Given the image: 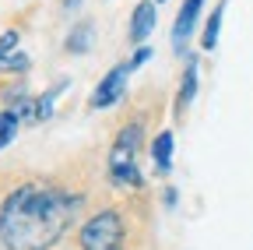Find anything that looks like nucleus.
Wrapping results in <instances>:
<instances>
[{
	"mask_svg": "<svg viewBox=\"0 0 253 250\" xmlns=\"http://www.w3.org/2000/svg\"><path fill=\"white\" fill-rule=\"evenodd\" d=\"M81 198L56 183H21L0 208L4 250H49L74 226Z\"/></svg>",
	"mask_w": 253,
	"mask_h": 250,
	"instance_id": "obj_1",
	"label": "nucleus"
},
{
	"mask_svg": "<svg viewBox=\"0 0 253 250\" xmlns=\"http://www.w3.org/2000/svg\"><path fill=\"white\" fill-rule=\"evenodd\" d=\"M141 138H144V127L137 120H126L120 134L113 138V148L106 155V169H109V180L116 187H141V166H137V155H141Z\"/></svg>",
	"mask_w": 253,
	"mask_h": 250,
	"instance_id": "obj_2",
	"label": "nucleus"
},
{
	"mask_svg": "<svg viewBox=\"0 0 253 250\" xmlns=\"http://www.w3.org/2000/svg\"><path fill=\"white\" fill-rule=\"evenodd\" d=\"M123 218L116 208H102V211H95L88 222L78 229V243L81 250H123Z\"/></svg>",
	"mask_w": 253,
	"mask_h": 250,
	"instance_id": "obj_3",
	"label": "nucleus"
},
{
	"mask_svg": "<svg viewBox=\"0 0 253 250\" xmlns=\"http://www.w3.org/2000/svg\"><path fill=\"white\" fill-rule=\"evenodd\" d=\"M137 67H134V60H123V64H116L113 71H106V78L95 85L91 92V109H109L123 99V92H126V78H130Z\"/></svg>",
	"mask_w": 253,
	"mask_h": 250,
	"instance_id": "obj_4",
	"label": "nucleus"
},
{
	"mask_svg": "<svg viewBox=\"0 0 253 250\" xmlns=\"http://www.w3.org/2000/svg\"><path fill=\"white\" fill-rule=\"evenodd\" d=\"M201 7H204V0H183V7H179V14L172 21V50L176 53L186 50V39L194 36V28L201 21Z\"/></svg>",
	"mask_w": 253,
	"mask_h": 250,
	"instance_id": "obj_5",
	"label": "nucleus"
},
{
	"mask_svg": "<svg viewBox=\"0 0 253 250\" xmlns=\"http://www.w3.org/2000/svg\"><path fill=\"white\" fill-rule=\"evenodd\" d=\"M151 28H155V0H144V4H137L134 14H130V43L144 46V39L151 36Z\"/></svg>",
	"mask_w": 253,
	"mask_h": 250,
	"instance_id": "obj_6",
	"label": "nucleus"
},
{
	"mask_svg": "<svg viewBox=\"0 0 253 250\" xmlns=\"http://www.w3.org/2000/svg\"><path fill=\"white\" fill-rule=\"evenodd\" d=\"M197 74H201V64L194 56L186 60V71H183V81H179V96H176V113H186V106L194 102L197 96Z\"/></svg>",
	"mask_w": 253,
	"mask_h": 250,
	"instance_id": "obj_7",
	"label": "nucleus"
},
{
	"mask_svg": "<svg viewBox=\"0 0 253 250\" xmlns=\"http://www.w3.org/2000/svg\"><path fill=\"white\" fill-rule=\"evenodd\" d=\"M172 145H176L172 131H162V134L151 141V159H155V169L162 173V176L172 173Z\"/></svg>",
	"mask_w": 253,
	"mask_h": 250,
	"instance_id": "obj_8",
	"label": "nucleus"
},
{
	"mask_svg": "<svg viewBox=\"0 0 253 250\" xmlns=\"http://www.w3.org/2000/svg\"><path fill=\"white\" fill-rule=\"evenodd\" d=\"M91 43H95V25L84 18V21H78L74 28H71V36H67V53H88L91 50Z\"/></svg>",
	"mask_w": 253,
	"mask_h": 250,
	"instance_id": "obj_9",
	"label": "nucleus"
},
{
	"mask_svg": "<svg viewBox=\"0 0 253 250\" xmlns=\"http://www.w3.org/2000/svg\"><path fill=\"white\" fill-rule=\"evenodd\" d=\"M221 18H225V0L208 14V25H204V36H201V46L204 50H214L218 46V36H221Z\"/></svg>",
	"mask_w": 253,
	"mask_h": 250,
	"instance_id": "obj_10",
	"label": "nucleus"
},
{
	"mask_svg": "<svg viewBox=\"0 0 253 250\" xmlns=\"http://www.w3.org/2000/svg\"><path fill=\"white\" fill-rule=\"evenodd\" d=\"M18 127H21V120H18L14 109H4V113H0V148H7V145L14 141Z\"/></svg>",
	"mask_w": 253,
	"mask_h": 250,
	"instance_id": "obj_11",
	"label": "nucleus"
},
{
	"mask_svg": "<svg viewBox=\"0 0 253 250\" xmlns=\"http://www.w3.org/2000/svg\"><path fill=\"white\" fill-rule=\"evenodd\" d=\"M18 32H14V28H7V32L4 36H0V67H4V60L7 56H14V50H18Z\"/></svg>",
	"mask_w": 253,
	"mask_h": 250,
	"instance_id": "obj_12",
	"label": "nucleus"
},
{
	"mask_svg": "<svg viewBox=\"0 0 253 250\" xmlns=\"http://www.w3.org/2000/svg\"><path fill=\"white\" fill-rule=\"evenodd\" d=\"M25 67H28V56L25 53H14V56L4 60V67H0V71H25Z\"/></svg>",
	"mask_w": 253,
	"mask_h": 250,
	"instance_id": "obj_13",
	"label": "nucleus"
},
{
	"mask_svg": "<svg viewBox=\"0 0 253 250\" xmlns=\"http://www.w3.org/2000/svg\"><path fill=\"white\" fill-rule=\"evenodd\" d=\"M176 198H179V194H176V187H166V204H169V208L176 204Z\"/></svg>",
	"mask_w": 253,
	"mask_h": 250,
	"instance_id": "obj_14",
	"label": "nucleus"
},
{
	"mask_svg": "<svg viewBox=\"0 0 253 250\" xmlns=\"http://www.w3.org/2000/svg\"><path fill=\"white\" fill-rule=\"evenodd\" d=\"M63 7H67V11H74V7H81V0H63Z\"/></svg>",
	"mask_w": 253,
	"mask_h": 250,
	"instance_id": "obj_15",
	"label": "nucleus"
},
{
	"mask_svg": "<svg viewBox=\"0 0 253 250\" xmlns=\"http://www.w3.org/2000/svg\"><path fill=\"white\" fill-rule=\"evenodd\" d=\"M155 4H166V0H155Z\"/></svg>",
	"mask_w": 253,
	"mask_h": 250,
	"instance_id": "obj_16",
	"label": "nucleus"
}]
</instances>
